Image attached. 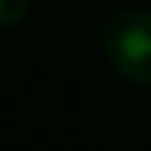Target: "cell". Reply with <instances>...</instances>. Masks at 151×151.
<instances>
[{
	"instance_id": "1",
	"label": "cell",
	"mask_w": 151,
	"mask_h": 151,
	"mask_svg": "<svg viewBox=\"0 0 151 151\" xmlns=\"http://www.w3.org/2000/svg\"><path fill=\"white\" fill-rule=\"evenodd\" d=\"M101 47L116 74L133 86H151V12L119 9L104 21Z\"/></svg>"
},
{
	"instance_id": "2",
	"label": "cell",
	"mask_w": 151,
	"mask_h": 151,
	"mask_svg": "<svg viewBox=\"0 0 151 151\" xmlns=\"http://www.w3.org/2000/svg\"><path fill=\"white\" fill-rule=\"evenodd\" d=\"M27 9H30V0H0V30L21 24Z\"/></svg>"
}]
</instances>
